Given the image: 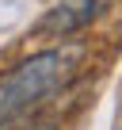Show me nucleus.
Masks as SVG:
<instances>
[{
  "instance_id": "2",
  "label": "nucleus",
  "mask_w": 122,
  "mask_h": 130,
  "mask_svg": "<svg viewBox=\"0 0 122 130\" xmlns=\"http://www.w3.org/2000/svg\"><path fill=\"white\" fill-rule=\"evenodd\" d=\"M103 8H107V0H57L46 12V19L38 23V31H46V35H73V31L88 27Z\"/></svg>"
},
{
  "instance_id": "3",
  "label": "nucleus",
  "mask_w": 122,
  "mask_h": 130,
  "mask_svg": "<svg viewBox=\"0 0 122 130\" xmlns=\"http://www.w3.org/2000/svg\"><path fill=\"white\" fill-rule=\"evenodd\" d=\"M27 130H57V126H53V122H31Z\"/></svg>"
},
{
  "instance_id": "1",
  "label": "nucleus",
  "mask_w": 122,
  "mask_h": 130,
  "mask_svg": "<svg viewBox=\"0 0 122 130\" xmlns=\"http://www.w3.org/2000/svg\"><path fill=\"white\" fill-rule=\"evenodd\" d=\"M80 57H84L80 46H57L19 61L8 77H0V122L19 119L23 111L38 107L57 88H65L80 69Z\"/></svg>"
}]
</instances>
